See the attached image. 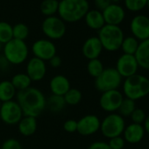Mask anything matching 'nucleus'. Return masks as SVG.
<instances>
[{"mask_svg":"<svg viewBox=\"0 0 149 149\" xmlns=\"http://www.w3.org/2000/svg\"><path fill=\"white\" fill-rule=\"evenodd\" d=\"M123 92L126 98L139 100L149 94V79L139 74L127 77L123 83Z\"/></svg>","mask_w":149,"mask_h":149,"instance_id":"7ed1b4c3","label":"nucleus"},{"mask_svg":"<svg viewBox=\"0 0 149 149\" xmlns=\"http://www.w3.org/2000/svg\"><path fill=\"white\" fill-rule=\"evenodd\" d=\"M26 74L32 80V82H40L44 79L47 74L46 62L36 57L29 59L26 68Z\"/></svg>","mask_w":149,"mask_h":149,"instance_id":"2eb2a0df","label":"nucleus"},{"mask_svg":"<svg viewBox=\"0 0 149 149\" xmlns=\"http://www.w3.org/2000/svg\"><path fill=\"white\" fill-rule=\"evenodd\" d=\"M97 38L104 50L108 52H115L120 49L125 36L124 32L119 26L104 25L100 30H98Z\"/></svg>","mask_w":149,"mask_h":149,"instance_id":"20e7f679","label":"nucleus"},{"mask_svg":"<svg viewBox=\"0 0 149 149\" xmlns=\"http://www.w3.org/2000/svg\"><path fill=\"white\" fill-rule=\"evenodd\" d=\"M3 50V44L0 42V52H1Z\"/></svg>","mask_w":149,"mask_h":149,"instance_id":"37998d69","label":"nucleus"},{"mask_svg":"<svg viewBox=\"0 0 149 149\" xmlns=\"http://www.w3.org/2000/svg\"><path fill=\"white\" fill-rule=\"evenodd\" d=\"M101 120L97 115L87 114L77 121V132L82 136H91L100 130Z\"/></svg>","mask_w":149,"mask_h":149,"instance_id":"4468645a","label":"nucleus"},{"mask_svg":"<svg viewBox=\"0 0 149 149\" xmlns=\"http://www.w3.org/2000/svg\"><path fill=\"white\" fill-rule=\"evenodd\" d=\"M136 109V104H135V101L124 97L118 111V114L120 116L124 117H130L132 115V113L133 112V111Z\"/></svg>","mask_w":149,"mask_h":149,"instance_id":"7c9ffc66","label":"nucleus"},{"mask_svg":"<svg viewBox=\"0 0 149 149\" xmlns=\"http://www.w3.org/2000/svg\"><path fill=\"white\" fill-rule=\"evenodd\" d=\"M103 49L104 48L97 36H92L88 38L83 44L82 53L83 55L90 61L97 59L102 54Z\"/></svg>","mask_w":149,"mask_h":149,"instance_id":"f3484780","label":"nucleus"},{"mask_svg":"<svg viewBox=\"0 0 149 149\" xmlns=\"http://www.w3.org/2000/svg\"><path fill=\"white\" fill-rule=\"evenodd\" d=\"M123 99L124 95L118 90L105 91L101 94L99 98V105L104 111L113 113L118 111Z\"/></svg>","mask_w":149,"mask_h":149,"instance_id":"9b49d317","label":"nucleus"},{"mask_svg":"<svg viewBox=\"0 0 149 149\" xmlns=\"http://www.w3.org/2000/svg\"><path fill=\"white\" fill-rule=\"evenodd\" d=\"M104 67L103 62L99 60V58L97 59H93V60H90L88 61L87 64V71L89 73V74L93 77V78H97V77H99L101 73L104 71Z\"/></svg>","mask_w":149,"mask_h":149,"instance_id":"c85d7f7f","label":"nucleus"},{"mask_svg":"<svg viewBox=\"0 0 149 149\" xmlns=\"http://www.w3.org/2000/svg\"><path fill=\"white\" fill-rule=\"evenodd\" d=\"M146 6L148 7V9H149V0H147V3H146Z\"/></svg>","mask_w":149,"mask_h":149,"instance_id":"c03bdc74","label":"nucleus"},{"mask_svg":"<svg viewBox=\"0 0 149 149\" xmlns=\"http://www.w3.org/2000/svg\"><path fill=\"white\" fill-rule=\"evenodd\" d=\"M49 88L53 95L63 97L71 88L68 78L63 74H56L49 83Z\"/></svg>","mask_w":149,"mask_h":149,"instance_id":"6ab92c4d","label":"nucleus"},{"mask_svg":"<svg viewBox=\"0 0 149 149\" xmlns=\"http://www.w3.org/2000/svg\"><path fill=\"white\" fill-rule=\"evenodd\" d=\"M139 44V41L136 38H134L133 36H128L124 38L120 48L122 49L124 54L134 55L138 49Z\"/></svg>","mask_w":149,"mask_h":149,"instance_id":"bb28decb","label":"nucleus"},{"mask_svg":"<svg viewBox=\"0 0 149 149\" xmlns=\"http://www.w3.org/2000/svg\"><path fill=\"white\" fill-rule=\"evenodd\" d=\"M1 105H2V102L0 101V109H1Z\"/></svg>","mask_w":149,"mask_h":149,"instance_id":"a18cd8bd","label":"nucleus"},{"mask_svg":"<svg viewBox=\"0 0 149 149\" xmlns=\"http://www.w3.org/2000/svg\"><path fill=\"white\" fill-rule=\"evenodd\" d=\"M139 68V67L134 55L123 54L117 60L115 68L121 76V77L125 79L137 74Z\"/></svg>","mask_w":149,"mask_h":149,"instance_id":"f8f14e48","label":"nucleus"},{"mask_svg":"<svg viewBox=\"0 0 149 149\" xmlns=\"http://www.w3.org/2000/svg\"><path fill=\"white\" fill-rule=\"evenodd\" d=\"M63 129L69 133L76 132L77 130V120L76 119H67L63 124Z\"/></svg>","mask_w":149,"mask_h":149,"instance_id":"e433bc0d","label":"nucleus"},{"mask_svg":"<svg viewBox=\"0 0 149 149\" xmlns=\"http://www.w3.org/2000/svg\"><path fill=\"white\" fill-rule=\"evenodd\" d=\"M95 6L97 7V10L103 12L105 8H107L111 3V0H94Z\"/></svg>","mask_w":149,"mask_h":149,"instance_id":"4c0bfd02","label":"nucleus"},{"mask_svg":"<svg viewBox=\"0 0 149 149\" xmlns=\"http://www.w3.org/2000/svg\"><path fill=\"white\" fill-rule=\"evenodd\" d=\"M130 117L132 120V123L142 125L146 118V112L144 110H142L140 108H136Z\"/></svg>","mask_w":149,"mask_h":149,"instance_id":"72a5a7b5","label":"nucleus"},{"mask_svg":"<svg viewBox=\"0 0 149 149\" xmlns=\"http://www.w3.org/2000/svg\"><path fill=\"white\" fill-rule=\"evenodd\" d=\"M41 30L48 40H60L66 33V25L58 16L46 17L41 24Z\"/></svg>","mask_w":149,"mask_h":149,"instance_id":"6e6552de","label":"nucleus"},{"mask_svg":"<svg viewBox=\"0 0 149 149\" xmlns=\"http://www.w3.org/2000/svg\"><path fill=\"white\" fill-rule=\"evenodd\" d=\"M111 149H124L125 141L122 136L114 137L109 139V142H107Z\"/></svg>","mask_w":149,"mask_h":149,"instance_id":"f704fd0d","label":"nucleus"},{"mask_svg":"<svg viewBox=\"0 0 149 149\" xmlns=\"http://www.w3.org/2000/svg\"><path fill=\"white\" fill-rule=\"evenodd\" d=\"M119 1H120V0H111V3L112 4H118Z\"/></svg>","mask_w":149,"mask_h":149,"instance_id":"79ce46f5","label":"nucleus"},{"mask_svg":"<svg viewBox=\"0 0 149 149\" xmlns=\"http://www.w3.org/2000/svg\"><path fill=\"white\" fill-rule=\"evenodd\" d=\"M143 124H144L143 125V127L145 129V132L149 135V115L146 116V119H145V121H144Z\"/></svg>","mask_w":149,"mask_h":149,"instance_id":"a19ab883","label":"nucleus"},{"mask_svg":"<svg viewBox=\"0 0 149 149\" xmlns=\"http://www.w3.org/2000/svg\"><path fill=\"white\" fill-rule=\"evenodd\" d=\"M11 83L16 89L17 92L25 91L31 87L32 80L26 73H18L13 77Z\"/></svg>","mask_w":149,"mask_h":149,"instance_id":"b1692460","label":"nucleus"},{"mask_svg":"<svg viewBox=\"0 0 149 149\" xmlns=\"http://www.w3.org/2000/svg\"><path fill=\"white\" fill-rule=\"evenodd\" d=\"M124 3L128 11L136 13L146 7L147 0H124Z\"/></svg>","mask_w":149,"mask_h":149,"instance_id":"473e14b6","label":"nucleus"},{"mask_svg":"<svg viewBox=\"0 0 149 149\" xmlns=\"http://www.w3.org/2000/svg\"><path fill=\"white\" fill-rule=\"evenodd\" d=\"M13 39L26 40L29 36V27L24 23H18L13 26Z\"/></svg>","mask_w":149,"mask_h":149,"instance_id":"2f4dec72","label":"nucleus"},{"mask_svg":"<svg viewBox=\"0 0 149 149\" xmlns=\"http://www.w3.org/2000/svg\"><path fill=\"white\" fill-rule=\"evenodd\" d=\"M134 56L139 67L144 69H149V39L139 41Z\"/></svg>","mask_w":149,"mask_h":149,"instance_id":"aec40b11","label":"nucleus"},{"mask_svg":"<svg viewBox=\"0 0 149 149\" xmlns=\"http://www.w3.org/2000/svg\"><path fill=\"white\" fill-rule=\"evenodd\" d=\"M102 13L105 25L119 26L125 18V12L118 4H111Z\"/></svg>","mask_w":149,"mask_h":149,"instance_id":"dca6fc26","label":"nucleus"},{"mask_svg":"<svg viewBox=\"0 0 149 149\" xmlns=\"http://www.w3.org/2000/svg\"><path fill=\"white\" fill-rule=\"evenodd\" d=\"M48 61H49L50 66L53 67V68H59V67H61V62H62L61 58L59 55H57V54H55L54 57H52Z\"/></svg>","mask_w":149,"mask_h":149,"instance_id":"ea45409f","label":"nucleus"},{"mask_svg":"<svg viewBox=\"0 0 149 149\" xmlns=\"http://www.w3.org/2000/svg\"><path fill=\"white\" fill-rule=\"evenodd\" d=\"M38 124L36 118L30 116H24L18 123V130L20 134L25 137L33 135L37 131Z\"/></svg>","mask_w":149,"mask_h":149,"instance_id":"412c9836","label":"nucleus"},{"mask_svg":"<svg viewBox=\"0 0 149 149\" xmlns=\"http://www.w3.org/2000/svg\"><path fill=\"white\" fill-rule=\"evenodd\" d=\"M63 98L65 100L66 104L74 106V105H77L82 101L83 94L78 89L70 88L68 91L63 96Z\"/></svg>","mask_w":149,"mask_h":149,"instance_id":"cd10ccee","label":"nucleus"},{"mask_svg":"<svg viewBox=\"0 0 149 149\" xmlns=\"http://www.w3.org/2000/svg\"><path fill=\"white\" fill-rule=\"evenodd\" d=\"M29 54V48L24 40H11L3 46V55L10 64L20 65L24 63Z\"/></svg>","mask_w":149,"mask_h":149,"instance_id":"39448f33","label":"nucleus"},{"mask_svg":"<svg viewBox=\"0 0 149 149\" xmlns=\"http://www.w3.org/2000/svg\"><path fill=\"white\" fill-rule=\"evenodd\" d=\"M88 149H111V148L107 142L98 140V141H95L91 143L90 146L88 147Z\"/></svg>","mask_w":149,"mask_h":149,"instance_id":"58836bf2","label":"nucleus"},{"mask_svg":"<svg viewBox=\"0 0 149 149\" xmlns=\"http://www.w3.org/2000/svg\"><path fill=\"white\" fill-rule=\"evenodd\" d=\"M1 149H23V148L21 143L18 139L14 138H10L3 142L1 146Z\"/></svg>","mask_w":149,"mask_h":149,"instance_id":"c9c22d12","label":"nucleus"},{"mask_svg":"<svg viewBox=\"0 0 149 149\" xmlns=\"http://www.w3.org/2000/svg\"><path fill=\"white\" fill-rule=\"evenodd\" d=\"M145 133L146 132L143 125L132 123L128 125H125L122 135L125 142L129 144H137L143 139Z\"/></svg>","mask_w":149,"mask_h":149,"instance_id":"a211bd4d","label":"nucleus"},{"mask_svg":"<svg viewBox=\"0 0 149 149\" xmlns=\"http://www.w3.org/2000/svg\"><path fill=\"white\" fill-rule=\"evenodd\" d=\"M122 77L115 68H106L95 78V88L100 92L118 90L122 84Z\"/></svg>","mask_w":149,"mask_h":149,"instance_id":"423d86ee","label":"nucleus"},{"mask_svg":"<svg viewBox=\"0 0 149 149\" xmlns=\"http://www.w3.org/2000/svg\"><path fill=\"white\" fill-rule=\"evenodd\" d=\"M125 128L124 118L118 113H109L102 121L100 130L103 136L107 139H111L118 136H122Z\"/></svg>","mask_w":149,"mask_h":149,"instance_id":"0eeeda50","label":"nucleus"},{"mask_svg":"<svg viewBox=\"0 0 149 149\" xmlns=\"http://www.w3.org/2000/svg\"><path fill=\"white\" fill-rule=\"evenodd\" d=\"M59 1L58 0H43L40 4V13L46 17L55 16L58 13Z\"/></svg>","mask_w":149,"mask_h":149,"instance_id":"a878e982","label":"nucleus"},{"mask_svg":"<svg viewBox=\"0 0 149 149\" xmlns=\"http://www.w3.org/2000/svg\"><path fill=\"white\" fill-rule=\"evenodd\" d=\"M23 117L24 114L17 101L11 100L2 103L0 109V118L5 124L9 125H18Z\"/></svg>","mask_w":149,"mask_h":149,"instance_id":"1a4fd4ad","label":"nucleus"},{"mask_svg":"<svg viewBox=\"0 0 149 149\" xmlns=\"http://www.w3.org/2000/svg\"><path fill=\"white\" fill-rule=\"evenodd\" d=\"M66 103L65 100L63 98V97L61 96H56V95H53L51 97H49L47 99V106L48 108V110L53 112V113H59L61 112L66 106Z\"/></svg>","mask_w":149,"mask_h":149,"instance_id":"393cba45","label":"nucleus"},{"mask_svg":"<svg viewBox=\"0 0 149 149\" xmlns=\"http://www.w3.org/2000/svg\"><path fill=\"white\" fill-rule=\"evenodd\" d=\"M34 57L44 61H49L52 57L57 54V48L54 43L48 39H40L34 41L31 47Z\"/></svg>","mask_w":149,"mask_h":149,"instance_id":"9d476101","label":"nucleus"},{"mask_svg":"<svg viewBox=\"0 0 149 149\" xmlns=\"http://www.w3.org/2000/svg\"><path fill=\"white\" fill-rule=\"evenodd\" d=\"M17 91L11 81L4 80L0 82V101L2 103L14 100Z\"/></svg>","mask_w":149,"mask_h":149,"instance_id":"5701e85b","label":"nucleus"},{"mask_svg":"<svg viewBox=\"0 0 149 149\" xmlns=\"http://www.w3.org/2000/svg\"><path fill=\"white\" fill-rule=\"evenodd\" d=\"M13 39V26L8 22L0 21V42L5 45Z\"/></svg>","mask_w":149,"mask_h":149,"instance_id":"c756f323","label":"nucleus"},{"mask_svg":"<svg viewBox=\"0 0 149 149\" xmlns=\"http://www.w3.org/2000/svg\"><path fill=\"white\" fill-rule=\"evenodd\" d=\"M130 29L132 36L139 41L149 39V18L143 14L134 16L131 20Z\"/></svg>","mask_w":149,"mask_h":149,"instance_id":"ddd939ff","label":"nucleus"},{"mask_svg":"<svg viewBox=\"0 0 149 149\" xmlns=\"http://www.w3.org/2000/svg\"><path fill=\"white\" fill-rule=\"evenodd\" d=\"M89 10L88 0H61L57 13L65 23H76L84 19Z\"/></svg>","mask_w":149,"mask_h":149,"instance_id":"f03ea898","label":"nucleus"},{"mask_svg":"<svg viewBox=\"0 0 149 149\" xmlns=\"http://www.w3.org/2000/svg\"><path fill=\"white\" fill-rule=\"evenodd\" d=\"M84 20L87 26L93 30L98 31L105 25L102 12L97 9L89 10V12L86 13L84 17Z\"/></svg>","mask_w":149,"mask_h":149,"instance_id":"4be33fe9","label":"nucleus"},{"mask_svg":"<svg viewBox=\"0 0 149 149\" xmlns=\"http://www.w3.org/2000/svg\"><path fill=\"white\" fill-rule=\"evenodd\" d=\"M16 97L24 116L37 118L47 108V98L43 92L37 88L30 87L25 91H18Z\"/></svg>","mask_w":149,"mask_h":149,"instance_id":"f257e3e1","label":"nucleus"}]
</instances>
